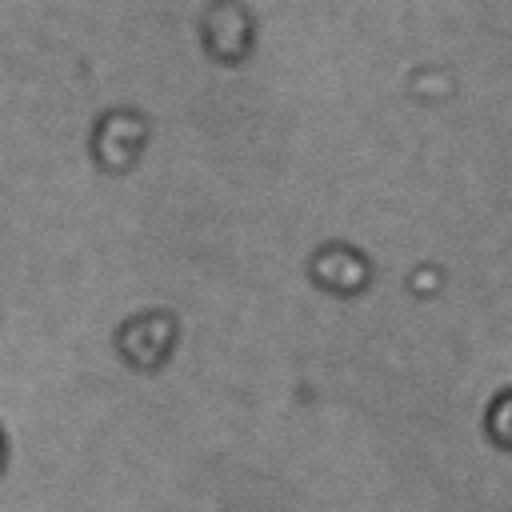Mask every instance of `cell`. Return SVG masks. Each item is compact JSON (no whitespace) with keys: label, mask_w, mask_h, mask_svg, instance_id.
Masks as SVG:
<instances>
[{"label":"cell","mask_w":512,"mask_h":512,"mask_svg":"<svg viewBox=\"0 0 512 512\" xmlns=\"http://www.w3.org/2000/svg\"><path fill=\"white\" fill-rule=\"evenodd\" d=\"M140 144H144V120L136 112H124V108L104 112L96 132H92V156L108 172H124L136 160Z\"/></svg>","instance_id":"7a4b0ae2"},{"label":"cell","mask_w":512,"mask_h":512,"mask_svg":"<svg viewBox=\"0 0 512 512\" xmlns=\"http://www.w3.org/2000/svg\"><path fill=\"white\" fill-rule=\"evenodd\" d=\"M0 472H4V432H0Z\"/></svg>","instance_id":"277c9868"},{"label":"cell","mask_w":512,"mask_h":512,"mask_svg":"<svg viewBox=\"0 0 512 512\" xmlns=\"http://www.w3.org/2000/svg\"><path fill=\"white\" fill-rule=\"evenodd\" d=\"M252 32H256V24L240 0H212L200 16V36H204L208 56H216L224 64H240L252 52V44H256Z\"/></svg>","instance_id":"6da1fadb"},{"label":"cell","mask_w":512,"mask_h":512,"mask_svg":"<svg viewBox=\"0 0 512 512\" xmlns=\"http://www.w3.org/2000/svg\"><path fill=\"white\" fill-rule=\"evenodd\" d=\"M172 336H176L172 316L168 312H148V316H136L120 328V352L136 368H156L168 356Z\"/></svg>","instance_id":"3957f363"}]
</instances>
